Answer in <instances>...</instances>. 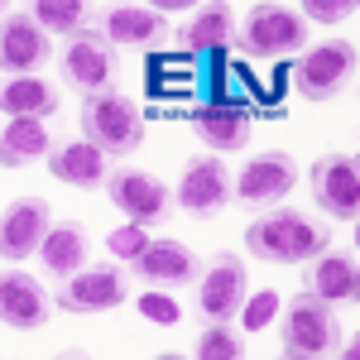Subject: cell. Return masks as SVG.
<instances>
[{
  "label": "cell",
  "instance_id": "1",
  "mask_svg": "<svg viewBox=\"0 0 360 360\" xmlns=\"http://www.w3.org/2000/svg\"><path fill=\"white\" fill-rule=\"evenodd\" d=\"M327 245H332V231L293 207H274L245 226V250L264 264H307L327 255Z\"/></svg>",
  "mask_w": 360,
  "mask_h": 360
},
{
  "label": "cell",
  "instance_id": "2",
  "mask_svg": "<svg viewBox=\"0 0 360 360\" xmlns=\"http://www.w3.org/2000/svg\"><path fill=\"white\" fill-rule=\"evenodd\" d=\"M236 49L255 63L264 58H298L307 49V20L293 5H250L236 25Z\"/></svg>",
  "mask_w": 360,
  "mask_h": 360
},
{
  "label": "cell",
  "instance_id": "3",
  "mask_svg": "<svg viewBox=\"0 0 360 360\" xmlns=\"http://www.w3.org/2000/svg\"><path fill=\"white\" fill-rule=\"evenodd\" d=\"M82 139L96 144L106 159H125L144 144V115L120 91H96L82 101Z\"/></svg>",
  "mask_w": 360,
  "mask_h": 360
},
{
  "label": "cell",
  "instance_id": "4",
  "mask_svg": "<svg viewBox=\"0 0 360 360\" xmlns=\"http://www.w3.org/2000/svg\"><path fill=\"white\" fill-rule=\"evenodd\" d=\"M360 53L351 39H327V44H312L293 58V96L303 101H332L346 86L356 82Z\"/></svg>",
  "mask_w": 360,
  "mask_h": 360
},
{
  "label": "cell",
  "instance_id": "5",
  "mask_svg": "<svg viewBox=\"0 0 360 360\" xmlns=\"http://www.w3.org/2000/svg\"><path fill=\"white\" fill-rule=\"evenodd\" d=\"M245 298H250V269H245L240 255L217 250L212 259H202L197 293H193V307H197V317H202V327H207V322H231V317H240Z\"/></svg>",
  "mask_w": 360,
  "mask_h": 360
},
{
  "label": "cell",
  "instance_id": "6",
  "mask_svg": "<svg viewBox=\"0 0 360 360\" xmlns=\"http://www.w3.org/2000/svg\"><path fill=\"white\" fill-rule=\"evenodd\" d=\"M278 336H283V356L298 360H332L336 346H341V327H336V312L317 298L298 293L283 322H278Z\"/></svg>",
  "mask_w": 360,
  "mask_h": 360
},
{
  "label": "cell",
  "instance_id": "7",
  "mask_svg": "<svg viewBox=\"0 0 360 360\" xmlns=\"http://www.w3.org/2000/svg\"><path fill=\"white\" fill-rule=\"evenodd\" d=\"M58 77L63 86H72V91H82L86 96H96V91H111L115 72H120V63H115V49L96 34V29H82V34H72L63 49H58Z\"/></svg>",
  "mask_w": 360,
  "mask_h": 360
},
{
  "label": "cell",
  "instance_id": "8",
  "mask_svg": "<svg viewBox=\"0 0 360 360\" xmlns=\"http://www.w3.org/2000/svg\"><path fill=\"white\" fill-rule=\"evenodd\" d=\"M293 183H298V159L283 154V149H269V154H255L236 173L231 202H240L245 212H269V207H278L283 197L293 193Z\"/></svg>",
  "mask_w": 360,
  "mask_h": 360
},
{
  "label": "cell",
  "instance_id": "9",
  "mask_svg": "<svg viewBox=\"0 0 360 360\" xmlns=\"http://www.w3.org/2000/svg\"><path fill=\"white\" fill-rule=\"evenodd\" d=\"M106 197H111V207L125 221L144 226V231L149 226H164L173 217V193H168L154 173H144V168H111Z\"/></svg>",
  "mask_w": 360,
  "mask_h": 360
},
{
  "label": "cell",
  "instance_id": "10",
  "mask_svg": "<svg viewBox=\"0 0 360 360\" xmlns=\"http://www.w3.org/2000/svg\"><path fill=\"white\" fill-rule=\"evenodd\" d=\"M173 202L193 217V221H212L231 207V173L217 154H193L183 173H178V193Z\"/></svg>",
  "mask_w": 360,
  "mask_h": 360
},
{
  "label": "cell",
  "instance_id": "11",
  "mask_svg": "<svg viewBox=\"0 0 360 360\" xmlns=\"http://www.w3.org/2000/svg\"><path fill=\"white\" fill-rule=\"evenodd\" d=\"M130 298L125 278L115 264H86L82 274L63 278L53 293V307L72 312V317H101V312H115V307Z\"/></svg>",
  "mask_w": 360,
  "mask_h": 360
},
{
  "label": "cell",
  "instance_id": "12",
  "mask_svg": "<svg viewBox=\"0 0 360 360\" xmlns=\"http://www.w3.org/2000/svg\"><path fill=\"white\" fill-rule=\"evenodd\" d=\"M307 183H312V202L336 217V221H356L360 217V159L356 154H322L312 173H307Z\"/></svg>",
  "mask_w": 360,
  "mask_h": 360
},
{
  "label": "cell",
  "instance_id": "13",
  "mask_svg": "<svg viewBox=\"0 0 360 360\" xmlns=\"http://www.w3.org/2000/svg\"><path fill=\"white\" fill-rule=\"evenodd\" d=\"M53 231V202L44 197H15L0 217V259L20 264L29 255H39L44 236Z\"/></svg>",
  "mask_w": 360,
  "mask_h": 360
},
{
  "label": "cell",
  "instance_id": "14",
  "mask_svg": "<svg viewBox=\"0 0 360 360\" xmlns=\"http://www.w3.org/2000/svg\"><path fill=\"white\" fill-rule=\"evenodd\" d=\"M130 274L139 283H149V293H164V288H188L202 274V259L183 240H149L144 255L130 264Z\"/></svg>",
  "mask_w": 360,
  "mask_h": 360
},
{
  "label": "cell",
  "instance_id": "15",
  "mask_svg": "<svg viewBox=\"0 0 360 360\" xmlns=\"http://www.w3.org/2000/svg\"><path fill=\"white\" fill-rule=\"evenodd\" d=\"M96 34L111 49H159L168 39V20L154 5H106L96 15Z\"/></svg>",
  "mask_w": 360,
  "mask_h": 360
},
{
  "label": "cell",
  "instance_id": "16",
  "mask_svg": "<svg viewBox=\"0 0 360 360\" xmlns=\"http://www.w3.org/2000/svg\"><path fill=\"white\" fill-rule=\"evenodd\" d=\"M255 120H259V111H250V106H207V101L188 106V125H193V135L202 139L207 149H217V154H236V149H245L250 135H255Z\"/></svg>",
  "mask_w": 360,
  "mask_h": 360
},
{
  "label": "cell",
  "instance_id": "17",
  "mask_svg": "<svg viewBox=\"0 0 360 360\" xmlns=\"http://www.w3.org/2000/svg\"><path fill=\"white\" fill-rule=\"evenodd\" d=\"M53 317V298L25 269H0V322L15 332H39Z\"/></svg>",
  "mask_w": 360,
  "mask_h": 360
},
{
  "label": "cell",
  "instance_id": "18",
  "mask_svg": "<svg viewBox=\"0 0 360 360\" xmlns=\"http://www.w3.org/2000/svg\"><path fill=\"white\" fill-rule=\"evenodd\" d=\"M49 58H53L49 34L34 25L25 10L0 20V72H10V77H39V68Z\"/></svg>",
  "mask_w": 360,
  "mask_h": 360
},
{
  "label": "cell",
  "instance_id": "19",
  "mask_svg": "<svg viewBox=\"0 0 360 360\" xmlns=\"http://www.w3.org/2000/svg\"><path fill=\"white\" fill-rule=\"evenodd\" d=\"M303 293L317 298V303H356L360 298V264L351 250H327L307 264V278H303Z\"/></svg>",
  "mask_w": 360,
  "mask_h": 360
},
{
  "label": "cell",
  "instance_id": "20",
  "mask_svg": "<svg viewBox=\"0 0 360 360\" xmlns=\"http://www.w3.org/2000/svg\"><path fill=\"white\" fill-rule=\"evenodd\" d=\"M49 173H53L63 188H77V193H91V188H106L111 178V159L86 144V139H68V144H53V154L44 159Z\"/></svg>",
  "mask_w": 360,
  "mask_h": 360
},
{
  "label": "cell",
  "instance_id": "21",
  "mask_svg": "<svg viewBox=\"0 0 360 360\" xmlns=\"http://www.w3.org/2000/svg\"><path fill=\"white\" fill-rule=\"evenodd\" d=\"M86 255H91V240H86V226L82 221H53V231L44 236L39 245V264L49 278H72L86 269Z\"/></svg>",
  "mask_w": 360,
  "mask_h": 360
},
{
  "label": "cell",
  "instance_id": "22",
  "mask_svg": "<svg viewBox=\"0 0 360 360\" xmlns=\"http://www.w3.org/2000/svg\"><path fill=\"white\" fill-rule=\"evenodd\" d=\"M231 39H236V15H231V5H221V0L197 5L193 20L178 29V49L183 53H221Z\"/></svg>",
  "mask_w": 360,
  "mask_h": 360
},
{
  "label": "cell",
  "instance_id": "23",
  "mask_svg": "<svg viewBox=\"0 0 360 360\" xmlns=\"http://www.w3.org/2000/svg\"><path fill=\"white\" fill-rule=\"evenodd\" d=\"M58 111V86L44 77H10L0 86V115L10 120H49Z\"/></svg>",
  "mask_w": 360,
  "mask_h": 360
},
{
  "label": "cell",
  "instance_id": "24",
  "mask_svg": "<svg viewBox=\"0 0 360 360\" xmlns=\"http://www.w3.org/2000/svg\"><path fill=\"white\" fill-rule=\"evenodd\" d=\"M53 154V135L44 120H10L0 130V168H29Z\"/></svg>",
  "mask_w": 360,
  "mask_h": 360
},
{
  "label": "cell",
  "instance_id": "25",
  "mask_svg": "<svg viewBox=\"0 0 360 360\" xmlns=\"http://www.w3.org/2000/svg\"><path fill=\"white\" fill-rule=\"evenodd\" d=\"M25 15L44 29V34H68V39H72V34L86 29V5L82 0H34V5H25Z\"/></svg>",
  "mask_w": 360,
  "mask_h": 360
},
{
  "label": "cell",
  "instance_id": "26",
  "mask_svg": "<svg viewBox=\"0 0 360 360\" xmlns=\"http://www.w3.org/2000/svg\"><path fill=\"white\" fill-rule=\"evenodd\" d=\"M197 360H245V336L231 332V322H207L197 332Z\"/></svg>",
  "mask_w": 360,
  "mask_h": 360
},
{
  "label": "cell",
  "instance_id": "27",
  "mask_svg": "<svg viewBox=\"0 0 360 360\" xmlns=\"http://www.w3.org/2000/svg\"><path fill=\"white\" fill-rule=\"evenodd\" d=\"M144 245H149V231L144 226H115L111 236H106V250H111V259H120V264H135L139 255H144Z\"/></svg>",
  "mask_w": 360,
  "mask_h": 360
},
{
  "label": "cell",
  "instance_id": "28",
  "mask_svg": "<svg viewBox=\"0 0 360 360\" xmlns=\"http://www.w3.org/2000/svg\"><path fill=\"white\" fill-rule=\"evenodd\" d=\"M298 15L303 20H317V25H341L346 15H356V0H303Z\"/></svg>",
  "mask_w": 360,
  "mask_h": 360
},
{
  "label": "cell",
  "instance_id": "29",
  "mask_svg": "<svg viewBox=\"0 0 360 360\" xmlns=\"http://www.w3.org/2000/svg\"><path fill=\"white\" fill-rule=\"evenodd\" d=\"M240 312H245V327H250V332H259V327H269V322H274L278 293H274V288H264V293H255V298H250Z\"/></svg>",
  "mask_w": 360,
  "mask_h": 360
},
{
  "label": "cell",
  "instance_id": "30",
  "mask_svg": "<svg viewBox=\"0 0 360 360\" xmlns=\"http://www.w3.org/2000/svg\"><path fill=\"white\" fill-rule=\"evenodd\" d=\"M139 312H144V317H154L159 327H173V322H178V303L164 298V293H144V298H139Z\"/></svg>",
  "mask_w": 360,
  "mask_h": 360
},
{
  "label": "cell",
  "instance_id": "31",
  "mask_svg": "<svg viewBox=\"0 0 360 360\" xmlns=\"http://www.w3.org/2000/svg\"><path fill=\"white\" fill-rule=\"evenodd\" d=\"M332 360H360V341L351 336L346 346H336V356H332Z\"/></svg>",
  "mask_w": 360,
  "mask_h": 360
},
{
  "label": "cell",
  "instance_id": "32",
  "mask_svg": "<svg viewBox=\"0 0 360 360\" xmlns=\"http://www.w3.org/2000/svg\"><path fill=\"white\" fill-rule=\"evenodd\" d=\"M53 360H91V356H86L82 346H68V351H58V356H53Z\"/></svg>",
  "mask_w": 360,
  "mask_h": 360
},
{
  "label": "cell",
  "instance_id": "33",
  "mask_svg": "<svg viewBox=\"0 0 360 360\" xmlns=\"http://www.w3.org/2000/svg\"><path fill=\"white\" fill-rule=\"evenodd\" d=\"M154 360H188V356H178V351H164V356H154Z\"/></svg>",
  "mask_w": 360,
  "mask_h": 360
},
{
  "label": "cell",
  "instance_id": "34",
  "mask_svg": "<svg viewBox=\"0 0 360 360\" xmlns=\"http://www.w3.org/2000/svg\"><path fill=\"white\" fill-rule=\"evenodd\" d=\"M278 360H298V356H278Z\"/></svg>",
  "mask_w": 360,
  "mask_h": 360
},
{
  "label": "cell",
  "instance_id": "35",
  "mask_svg": "<svg viewBox=\"0 0 360 360\" xmlns=\"http://www.w3.org/2000/svg\"><path fill=\"white\" fill-rule=\"evenodd\" d=\"M0 15H5V5H0Z\"/></svg>",
  "mask_w": 360,
  "mask_h": 360
}]
</instances>
